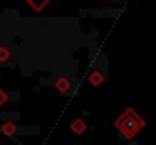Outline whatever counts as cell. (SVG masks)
<instances>
[{"label":"cell","mask_w":156,"mask_h":145,"mask_svg":"<svg viewBox=\"0 0 156 145\" xmlns=\"http://www.w3.org/2000/svg\"><path fill=\"white\" fill-rule=\"evenodd\" d=\"M115 127L126 139H133L145 127V121L132 107H129L115 119Z\"/></svg>","instance_id":"1"},{"label":"cell","mask_w":156,"mask_h":145,"mask_svg":"<svg viewBox=\"0 0 156 145\" xmlns=\"http://www.w3.org/2000/svg\"><path fill=\"white\" fill-rule=\"evenodd\" d=\"M54 87H55L60 93L64 95V93H69V92L72 90V83H70V80H69L67 77H60V78L55 80Z\"/></svg>","instance_id":"2"},{"label":"cell","mask_w":156,"mask_h":145,"mask_svg":"<svg viewBox=\"0 0 156 145\" xmlns=\"http://www.w3.org/2000/svg\"><path fill=\"white\" fill-rule=\"evenodd\" d=\"M89 83L94 86V87H100L104 81H106V75L103 74L101 70H98V69H95V70H92L90 74H89Z\"/></svg>","instance_id":"3"},{"label":"cell","mask_w":156,"mask_h":145,"mask_svg":"<svg viewBox=\"0 0 156 145\" xmlns=\"http://www.w3.org/2000/svg\"><path fill=\"white\" fill-rule=\"evenodd\" d=\"M70 130H72V133H75L76 136H81V134L87 130V122H86L84 119H81V118H76V119L70 124Z\"/></svg>","instance_id":"4"},{"label":"cell","mask_w":156,"mask_h":145,"mask_svg":"<svg viewBox=\"0 0 156 145\" xmlns=\"http://www.w3.org/2000/svg\"><path fill=\"white\" fill-rule=\"evenodd\" d=\"M0 130H2V133L5 134V136H14L16 133H17V130H19V127L14 124V122H11V121H8V122H5L2 127H0Z\"/></svg>","instance_id":"5"},{"label":"cell","mask_w":156,"mask_h":145,"mask_svg":"<svg viewBox=\"0 0 156 145\" xmlns=\"http://www.w3.org/2000/svg\"><path fill=\"white\" fill-rule=\"evenodd\" d=\"M25 2L31 6V8H34L35 11H41L51 0H25Z\"/></svg>","instance_id":"6"},{"label":"cell","mask_w":156,"mask_h":145,"mask_svg":"<svg viewBox=\"0 0 156 145\" xmlns=\"http://www.w3.org/2000/svg\"><path fill=\"white\" fill-rule=\"evenodd\" d=\"M12 57V52L9 47L6 46H0V63H6L9 61V58Z\"/></svg>","instance_id":"7"},{"label":"cell","mask_w":156,"mask_h":145,"mask_svg":"<svg viewBox=\"0 0 156 145\" xmlns=\"http://www.w3.org/2000/svg\"><path fill=\"white\" fill-rule=\"evenodd\" d=\"M8 99H9V95H8V93L3 90V89H0V107H2V105H3V104H5Z\"/></svg>","instance_id":"8"},{"label":"cell","mask_w":156,"mask_h":145,"mask_svg":"<svg viewBox=\"0 0 156 145\" xmlns=\"http://www.w3.org/2000/svg\"><path fill=\"white\" fill-rule=\"evenodd\" d=\"M113 2H119V0H113Z\"/></svg>","instance_id":"9"}]
</instances>
